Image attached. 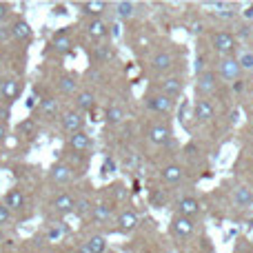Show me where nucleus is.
Wrapping results in <instances>:
<instances>
[{
	"label": "nucleus",
	"instance_id": "nucleus-51",
	"mask_svg": "<svg viewBox=\"0 0 253 253\" xmlns=\"http://www.w3.org/2000/svg\"><path fill=\"white\" fill-rule=\"evenodd\" d=\"M27 107H29V109H34V107H36V98H29V100H27Z\"/></svg>",
	"mask_w": 253,
	"mask_h": 253
},
{
	"label": "nucleus",
	"instance_id": "nucleus-6",
	"mask_svg": "<svg viewBox=\"0 0 253 253\" xmlns=\"http://www.w3.org/2000/svg\"><path fill=\"white\" fill-rule=\"evenodd\" d=\"M193 231H196V222L191 218H184V215H178V213L173 215V220H171V233L175 238H189Z\"/></svg>",
	"mask_w": 253,
	"mask_h": 253
},
{
	"label": "nucleus",
	"instance_id": "nucleus-37",
	"mask_svg": "<svg viewBox=\"0 0 253 253\" xmlns=\"http://www.w3.org/2000/svg\"><path fill=\"white\" fill-rule=\"evenodd\" d=\"M165 202H167V196H165L162 191H153V193H151V205H153V207L162 209V207H165Z\"/></svg>",
	"mask_w": 253,
	"mask_h": 253
},
{
	"label": "nucleus",
	"instance_id": "nucleus-19",
	"mask_svg": "<svg viewBox=\"0 0 253 253\" xmlns=\"http://www.w3.org/2000/svg\"><path fill=\"white\" fill-rule=\"evenodd\" d=\"M160 175H162V180H165L167 184H180L182 182V178H184V171H182V167L180 165H167V167H162Z\"/></svg>",
	"mask_w": 253,
	"mask_h": 253
},
{
	"label": "nucleus",
	"instance_id": "nucleus-39",
	"mask_svg": "<svg viewBox=\"0 0 253 253\" xmlns=\"http://www.w3.org/2000/svg\"><path fill=\"white\" fill-rule=\"evenodd\" d=\"M193 69H196V74H202V71H207V58L202 56V53L196 58V62H193Z\"/></svg>",
	"mask_w": 253,
	"mask_h": 253
},
{
	"label": "nucleus",
	"instance_id": "nucleus-20",
	"mask_svg": "<svg viewBox=\"0 0 253 253\" xmlns=\"http://www.w3.org/2000/svg\"><path fill=\"white\" fill-rule=\"evenodd\" d=\"M11 34H13V38H16V40L25 42V40H31L34 31H31V25L25 20V18H18V20L11 25Z\"/></svg>",
	"mask_w": 253,
	"mask_h": 253
},
{
	"label": "nucleus",
	"instance_id": "nucleus-36",
	"mask_svg": "<svg viewBox=\"0 0 253 253\" xmlns=\"http://www.w3.org/2000/svg\"><path fill=\"white\" fill-rule=\"evenodd\" d=\"M65 233H67V227H65V224H56V227H51V229H49V233H47V236H49V240H58V238H62V236H65Z\"/></svg>",
	"mask_w": 253,
	"mask_h": 253
},
{
	"label": "nucleus",
	"instance_id": "nucleus-8",
	"mask_svg": "<svg viewBox=\"0 0 253 253\" xmlns=\"http://www.w3.org/2000/svg\"><path fill=\"white\" fill-rule=\"evenodd\" d=\"M147 135H149V142L167 144L171 140V129L165 123H151L149 125V129H147Z\"/></svg>",
	"mask_w": 253,
	"mask_h": 253
},
{
	"label": "nucleus",
	"instance_id": "nucleus-21",
	"mask_svg": "<svg viewBox=\"0 0 253 253\" xmlns=\"http://www.w3.org/2000/svg\"><path fill=\"white\" fill-rule=\"evenodd\" d=\"M93 107H96V96H93V91H89V89L80 91L78 98H76V111L87 114V111H91Z\"/></svg>",
	"mask_w": 253,
	"mask_h": 253
},
{
	"label": "nucleus",
	"instance_id": "nucleus-52",
	"mask_svg": "<svg viewBox=\"0 0 253 253\" xmlns=\"http://www.w3.org/2000/svg\"><path fill=\"white\" fill-rule=\"evenodd\" d=\"M4 242V233H2V229H0V245Z\"/></svg>",
	"mask_w": 253,
	"mask_h": 253
},
{
	"label": "nucleus",
	"instance_id": "nucleus-26",
	"mask_svg": "<svg viewBox=\"0 0 253 253\" xmlns=\"http://www.w3.org/2000/svg\"><path fill=\"white\" fill-rule=\"evenodd\" d=\"M233 202H236L238 207H251L253 205V191L249 187L236 189V193H233Z\"/></svg>",
	"mask_w": 253,
	"mask_h": 253
},
{
	"label": "nucleus",
	"instance_id": "nucleus-47",
	"mask_svg": "<svg viewBox=\"0 0 253 253\" xmlns=\"http://www.w3.org/2000/svg\"><path fill=\"white\" fill-rule=\"evenodd\" d=\"M4 138H7V129H4V125L0 123V144L4 142Z\"/></svg>",
	"mask_w": 253,
	"mask_h": 253
},
{
	"label": "nucleus",
	"instance_id": "nucleus-22",
	"mask_svg": "<svg viewBox=\"0 0 253 253\" xmlns=\"http://www.w3.org/2000/svg\"><path fill=\"white\" fill-rule=\"evenodd\" d=\"M80 9H83V13L91 16L93 20V18H100L107 11V2H102V0H87V2H80Z\"/></svg>",
	"mask_w": 253,
	"mask_h": 253
},
{
	"label": "nucleus",
	"instance_id": "nucleus-18",
	"mask_svg": "<svg viewBox=\"0 0 253 253\" xmlns=\"http://www.w3.org/2000/svg\"><path fill=\"white\" fill-rule=\"evenodd\" d=\"M171 67H173V56H171L169 51H160L151 58V69L158 71V74H165Z\"/></svg>",
	"mask_w": 253,
	"mask_h": 253
},
{
	"label": "nucleus",
	"instance_id": "nucleus-3",
	"mask_svg": "<svg viewBox=\"0 0 253 253\" xmlns=\"http://www.w3.org/2000/svg\"><path fill=\"white\" fill-rule=\"evenodd\" d=\"M218 83H220L218 74L211 69H207V71H202V74L196 76V89L200 96H211V93H215Z\"/></svg>",
	"mask_w": 253,
	"mask_h": 253
},
{
	"label": "nucleus",
	"instance_id": "nucleus-4",
	"mask_svg": "<svg viewBox=\"0 0 253 253\" xmlns=\"http://www.w3.org/2000/svg\"><path fill=\"white\" fill-rule=\"evenodd\" d=\"M144 102H147V107L153 111V114L167 116V114H171V109H173V100H169L165 93H147Z\"/></svg>",
	"mask_w": 253,
	"mask_h": 253
},
{
	"label": "nucleus",
	"instance_id": "nucleus-15",
	"mask_svg": "<svg viewBox=\"0 0 253 253\" xmlns=\"http://www.w3.org/2000/svg\"><path fill=\"white\" fill-rule=\"evenodd\" d=\"M25 193L20 191V189H9L7 196H4V207H7L9 211H22L25 209Z\"/></svg>",
	"mask_w": 253,
	"mask_h": 253
},
{
	"label": "nucleus",
	"instance_id": "nucleus-31",
	"mask_svg": "<svg viewBox=\"0 0 253 253\" xmlns=\"http://www.w3.org/2000/svg\"><path fill=\"white\" fill-rule=\"evenodd\" d=\"M40 111H42L44 116H56L58 114V100L51 96L42 98V100H40Z\"/></svg>",
	"mask_w": 253,
	"mask_h": 253
},
{
	"label": "nucleus",
	"instance_id": "nucleus-34",
	"mask_svg": "<svg viewBox=\"0 0 253 253\" xmlns=\"http://www.w3.org/2000/svg\"><path fill=\"white\" fill-rule=\"evenodd\" d=\"M238 62H240V69L242 71L253 74V51H242L240 58H238Z\"/></svg>",
	"mask_w": 253,
	"mask_h": 253
},
{
	"label": "nucleus",
	"instance_id": "nucleus-32",
	"mask_svg": "<svg viewBox=\"0 0 253 253\" xmlns=\"http://www.w3.org/2000/svg\"><path fill=\"white\" fill-rule=\"evenodd\" d=\"M111 47L109 44H98L96 49H93V60L96 62H107V60H111Z\"/></svg>",
	"mask_w": 253,
	"mask_h": 253
},
{
	"label": "nucleus",
	"instance_id": "nucleus-27",
	"mask_svg": "<svg viewBox=\"0 0 253 253\" xmlns=\"http://www.w3.org/2000/svg\"><path fill=\"white\" fill-rule=\"evenodd\" d=\"M91 218L96 220V222H107V220L111 218V205H107V202H100V205H93Z\"/></svg>",
	"mask_w": 253,
	"mask_h": 253
},
{
	"label": "nucleus",
	"instance_id": "nucleus-41",
	"mask_svg": "<svg viewBox=\"0 0 253 253\" xmlns=\"http://www.w3.org/2000/svg\"><path fill=\"white\" fill-rule=\"evenodd\" d=\"M215 16L222 18V20H231V18L236 16V11H231V7H227V9H222V11H215Z\"/></svg>",
	"mask_w": 253,
	"mask_h": 253
},
{
	"label": "nucleus",
	"instance_id": "nucleus-10",
	"mask_svg": "<svg viewBox=\"0 0 253 253\" xmlns=\"http://www.w3.org/2000/svg\"><path fill=\"white\" fill-rule=\"evenodd\" d=\"M213 116H215V109H213V105H211V100L200 98V100L196 102V111H193L196 123L207 125V123H211V120H213Z\"/></svg>",
	"mask_w": 253,
	"mask_h": 253
},
{
	"label": "nucleus",
	"instance_id": "nucleus-2",
	"mask_svg": "<svg viewBox=\"0 0 253 253\" xmlns=\"http://www.w3.org/2000/svg\"><path fill=\"white\" fill-rule=\"evenodd\" d=\"M236 47H238V40H236V36H233L231 31H218V34L213 36V49L222 58L231 56V53L236 51Z\"/></svg>",
	"mask_w": 253,
	"mask_h": 253
},
{
	"label": "nucleus",
	"instance_id": "nucleus-24",
	"mask_svg": "<svg viewBox=\"0 0 253 253\" xmlns=\"http://www.w3.org/2000/svg\"><path fill=\"white\" fill-rule=\"evenodd\" d=\"M135 9H138V4L131 2V0H120V2L114 4V11L118 18H131L135 16Z\"/></svg>",
	"mask_w": 253,
	"mask_h": 253
},
{
	"label": "nucleus",
	"instance_id": "nucleus-9",
	"mask_svg": "<svg viewBox=\"0 0 253 253\" xmlns=\"http://www.w3.org/2000/svg\"><path fill=\"white\" fill-rule=\"evenodd\" d=\"M49 178L56 184H69L71 180H74V169H71L69 165H65V162H56V165L49 169Z\"/></svg>",
	"mask_w": 253,
	"mask_h": 253
},
{
	"label": "nucleus",
	"instance_id": "nucleus-49",
	"mask_svg": "<svg viewBox=\"0 0 253 253\" xmlns=\"http://www.w3.org/2000/svg\"><path fill=\"white\" fill-rule=\"evenodd\" d=\"M9 118V109H0V123Z\"/></svg>",
	"mask_w": 253,
	"mask_h": 253
},
{
	"label": "nucleus",
	"instance_id": "nucleus-7",
	"mask_svg": "<svg viewBox=\"0 0 253 253\" xmlns=\"http://www.w3.org/2000/svg\"><path fill=\"white\" fill-rule=\"evenodd\" d=\"M175 211H178V215H184V218H196V215H200V211H202V207H200V202L196 200V198H191V196H184V198H180L178 200V205H175Z\"/></svg>",
	"mask_w": 253,
	"mask_h": 253
},
{
	"label": "nucleus",
	"instance_id": "nucleus-38",
	"mask_svg": "<svg viewBox=\"0 0 253 253\" xmlns=\"http://www.w3.org/2000/svg\"><path fill=\"white\" fill-rule=\"evenodd\" d=\"M9 220H11V211L4 207V202H0V227H2V224H9Z\"/></svg>",
	"mask_w": 253,
	"mask_h": 253
},
{
	"label": "nucleus",
	"instance_id": "nucleus-11",
	"mask_svg": "<svg viewBox=\"0 0 253 253\" xmlns=\"http://www.w3.org/2000/svg\"><path fill=\"white\" fill-rule=\"evenodd\" d=\"M83 126H84V114H80V111L71 109L62 116V129L69 131V133H78V131H83Z\"/></svg>",
	"mask_w": 253,
	"mask_h": 253
},
{
	"label": "nucleus",
	"instance_id": "nucleus-44",
	"mask_svg": "<svg viewBox=\"0 0 253 253\" xmlns=\"http://www.w3.org/2000/svg\"><path fill=\"white\" fill-rule=\"evenodd\" d=\"M7 13H9V7L4 2H0V20H4V18H7Z\"/></svg>",
	"mask_w": 253,
	"mask_h": 253
},
{
	"label": "nucleus",
	"instance_id": "nucleus-28",
	"mask_svg": "<svg viewBox=\"0 0 253 253\" xmlns=\"http://www.w3.org/2000/svg\"><path fill=\"white\" fill-rule=\"evenodd\" d=\"M91 211H93V202L89 200V198H78V200H76L74 213L78 215V218H87V215H91Z\"/></svg>",
	"mask_w": 253,
	"mask_h": 253
},
{
	"label": "nucleus",
	"instance_id": "nucleus-12",
	"mask_svg": "<svg viewBox=\"0 0 253 253\" xmlns=\"http://www.w3.org/2000/svg\"><path fill=\"white\" fill-rule=\"evenodd\" d=\"M51 207H53V211H58L60 215H67V213H74L76 200H74V196H69V193H58V196L53 198Z\"/></svg>",
	"mask_w": 253,
	"mask_h": 253
},
{
	"label": "nucleus",
	"instance_id": "nucleus-23",
	"mask_svg": "<svg viewBox=\"0 0 253 253\" xmlns=\"http://www.w3.org/2000/svg\"><path fill=\"white\" fill-rule=\"evenodd\" d=\"M58 89H60V93H65V96L76 93V91H78V76H76V74L60 76V80H58Z\"/></svg>",
	"mask_w": 253,
	"mask_h": 253
},
{
	"label": "nucleus",
	"instance_id": "nucleus-48",
	"mask_svg": "<svg viewBox=\"0 0 253 253\" xmlns=\"http://www.w3.org/2000/svg\"><path fill=\"white\" fill-rule=\"evenodd\" d=\"M245 18H249V20H253V4H249V7L245 9Z\"/></svg>",
	"mask_w": 253,
	"mask_h": 253
},
{
	"label": "nucleus",
	"instance_id": "nucleus-43",
	"mask_svg": "<svg viewBox=\"0 0 253 253\" xmlns=\"http://www.w3.org/2000/svg\"><path fill=\"white\" fill-rule=\"evenodd\" d=\"M53 13H56V16H65V13H69V11H67L65 4H58V7L53 9Z\"/></svg>",
	"mask_w": 253,
	"mask_h": 253
},
{
	"label": "nucleus",
	"instance_id": "nucleus-14",
	"mask_svg": "<svg viewBox=\"0 0 253 253\" xmlns=\"http://www.w3.org/2000/svg\"><path fill=\"white\" fill-rule=\"evenodd\" d=\"M135 227H138V213L135 211H131V209H126L123 211V213L118 215V231L120 233H131V231H135Z\"/></svg>",
	"mask_w": 253,
	"mask_h": 253
},
{
	"label": "nucleus",
	"instance_id": "nucleus-30",
	"mask_svg": "<svg viewBox=\"0 0 253 253\" xmlns=\"http://www.w3.org/2000/svg\"><path fill=\"white\" fill-rule=\"evenodd\" d=\"M87 247L91 253H105L107 251V238L105 236H91L87 240Z\"/></svg>",
	"mask_w": 253,
	"mask_h": 253
},
{
	"label": "nucleus",
	"instance_id": "nucleus-1",
	"mask_svg": "<svg viewBox=\"0 0 253 253\" xmlns=\"http://www.w3.org/2000/svg\"><path fill=\"white\" fill-rule=\"evenodd\" d=\"M242 74L240 69V62H238V58L233 56H227V58H220L218 62V78L224 80V83H233V80H238Z\"/></svg>",
	"mask_w": 253,
	"mask_h": 253
},
{
	"label": "nucleus",
	"instance_id": "nucleus-35",
	"mask_svg": "<svg viewBox=\"0 0 253 253\" xmlns=\"http://www.w3.org/2000/svg\"><path fill=\"white\" fill-rule=\"evenodd\" d=\"M36 131V123L31 118H27V120H22V123H18V133H22V135H31Z\"/></svg>",
	"mask_w": 253,
	"mask_h": 253
},
{
	"label": "nucleus",
	"instance_id": "nucleus-45",
	"mask_svg": "<svg viewBox=\"0 0 253 253\" xmlns=\"http://www.w3.org/2000/svg\"><path fill=\"white\" fill-rule=\"evenodd\" d=\"M76 253H91V251H89L87 242H83V245H78V247H76Z\"/></svg>",
	"mask_w": 253,
	"mask_h": 253
},
{
	"label": "nucleus",
	"instance_id": "nucleus-50",
	"mask_svg": "<svg viewBox=\"0 0 253 253\" xmlns=\"http://www.w3.org/2000/svg\"><path fill=\"white\" fill-rule=\"evenodd\" d=\"M193 34H200V31H202V25H200V22H196V25H193Z\"/></svg>",
	"mask_w": 253,
	"mask_h": 253
},
{
	"label": "nucleus",
	"instance_id": "nucleus-33",
	"mask_svg": "<svg viewBox=\"0 0 253 253\" xmlns=\"http://www.w3.org/2000/svg\"><path fill=\"white\" fill-rule=\"evenodd\" d=\"M178 118H180V125L184 126V129H189V118H191V105H189V100H184L182 105H180V111H178Z\"/></svg>",
	"mask_w": 253,
	"mask_h": 253
},
{
	"label": "nucleus",
	"instance_id": "nucleus-42",
	"mask_svg": "<svg viewBox=\"0 0 253 253\" xmlns=\"http://www.w3.org/2000/svg\"><path fill=\"white\" fill-rule=\"evenodd\" d=\"M9 38H13L11 27H0V42H7Z\"/></svg>",
	"mask_w": 253,
	"mask_h": 253
},
{
	"label": "nucleus",
	"instance_id": "nucleus-46",
	"mask_svg": "<svg viewBox=\"0 0 253 253\" xmlns=\"http://www.w3.org/2000/svg\"><path fill=\"white\" fill-rule=\"evenodd\" d=\"M109 31L114 34V38H118V36H120V25H111V27H109Z\"/></svg>",
	"mask_w": 253,
	"mask_h": 253
},
{
	"label": "nucleus",
	"instance_id": "nucleus-25",
	"mask_svg": "<svg viewBox=\"0 0 253 253\" xmlns=\"http://www.w3.org/2000/svg\"><path fill=\"white\" fill-rule=\"evenodd\" d=\"M53 49L56 51H62V53H67L71 49V40H69V36H67V29H60V31H56L53 34Z\"/></svg>",
	"mask_w": 253,
	"mask_h": 253
},
{
	"label": "nucleus",
	"instance_id": "nucleus-5",
	"mask_svg": "<svg viewBox=\"0 0 253 253\" xmlns=\"http://www.w3.org/2000/svg\"><path fill=\"white\" fill-rule=\"evenodd\" d=\"M182 91H184V80L180 78V76H169V78H165L160 83V93H165L169 100L180 98Z\"/></svg>",
	"mask_w": 253,
	"mask_h": 253
},
{
	"label": "nucleus",
	"instance_id": "nucleus-13",
	"mask_svg": "<svg viewBox=\"0 0 253 253\" xmlns=\"http://www.w3.org/2000/svg\"><path fill=\"white\" fill-rule=\"evenodd\" d=\"M20 96V87H18V80L13 78H0V98L7 102L16 100Z\"/></svg>",
	"mask_w": 253,
	"mask_h": 253
},
{
	"label": "nucleus",
	"instance_id": "nucleus-17",
	"mask_svg": "<svg viewBox=\"0 0 253 253\" xmlns=\"http://www.w3.org/2000/svg\"><path fill=\"white\" fill-rule=\"evenodd\" d=\"M87 34L91 36L93 40H102V38H107L111 31H109V25H107L102 18H93V20H89V25H87Z\"/></svg>",
	"mask_w": 253,
	"mask_h": 253
},
{
	"label": "nucleus",
	"instance_id": "nucleus-29",
	"mask_svg": "<svg viewBox=\"0 0 253 253\" xmlns=\"http://www.w3.org/2000/svg\"><path fill=\"white\" fill-rule=\"evenodd\" d=\"M105 120L109 125H120L125 120V111H123V107H118V105H111L109 109H107V114H105Z\"/></svg>",
	"mask_w": 253,
	"mask_h": 253
},
{
	"label": "nucleus",
	"instance_id": "nucleus-40",
	"mask_svg": "<svg viewBox=\"0 0 253 253\" xmlns=\"http://www.w3.org/2000/svg\"><path fill=\"white\" fill-rule=\"evenodd\" d=\"M111 171H116V162H114V158H105V162H102V175L111 173Z\"/></svg>",
	"mask_w": 253,
	"mask_h": 253
},
{
	"label": "nucleus",
	"instance_id": "nucleus-16",
	"mask_svg": "<svg viewBox=\"0 0 253 253\" xmlns=\"http://www.w3.org/2000/svg\"><path fill=\"white\" fill-rule=\"evenodd\" d=\"M91 147V138H89L87 131H78V133H71L69 135V149L76 153H83Z\"/></svg>",
	"mask_w": 253,
	"mask_h": 253
}]
</instances>
